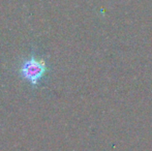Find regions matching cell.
I'll return each instance as SVG.
<instances>
[{"mask_svg": "<svg viewBox=\"0 0 152 151\" xmlns=\"http://www.w3.org/2000/svg\"><path fill=\"white\" fill-rule=\"evenodd\" d=\"M20 74L24 80L29 82L32 86H36L47 74V65L45 60L30 57L21 65Z\"/></svg>", "mask_w": 152, "mask_h": 151, "instance_id": "cell-1", "label": "cell"}]
</instances>
